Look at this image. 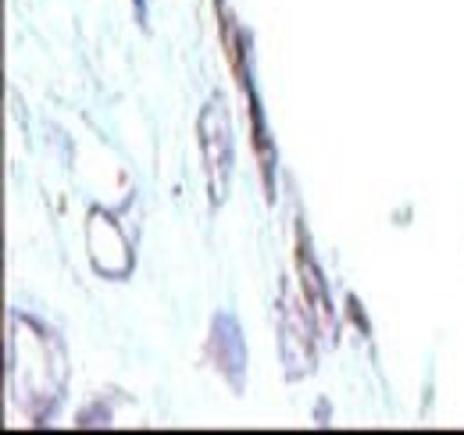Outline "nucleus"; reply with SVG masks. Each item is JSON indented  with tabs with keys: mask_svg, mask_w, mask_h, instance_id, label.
<instances>
[{
	"mask_svg": "<svg viewBox=\"0 0 464 435\" xmlns=\"http://www.w3.org/2000/svg\"><path fill=\"white\" fill-rule=\"evenodd\" d=\"M296 265H300V275H304V300L311 296V304H314V314H318V322L322 328L333 322V311H329V296H325V282H322V272H318V265H314V257H311V250L300 243L296 246Z\"/></svg>",
	"mask_w": 464,
	"mask_h": 435,
	"instance_id": "obj_2",
	"label": "nucleus"
},
{
	"mask_svg": "<svg viewBox=\"0 0 464 435\" xmlns=\"http://www.w3.org/2000/svg\"><path fill=\"white\" fill-rule=\"evenodd\" d=\"M197 132H200V150H204V168H208L211 204H222L232 175V129H229V111H226V104L218 97H211L204 104L200 121H197Z\"/></svg>",
	"mask_w": 464,
	"mask_h": 435,
	"instance_id": "obj_1",
	"label": "nucleus"
}]
</instances>
